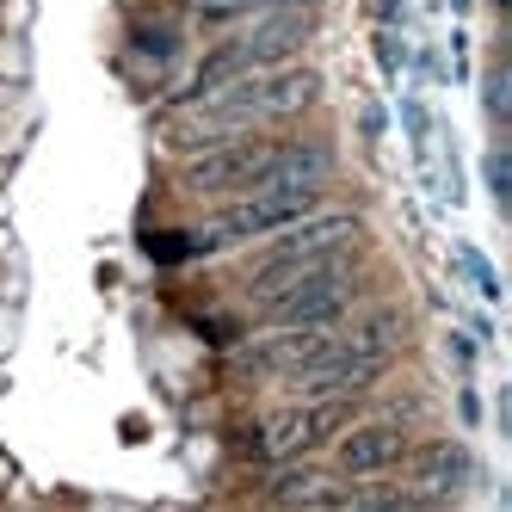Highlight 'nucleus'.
I'll use <instances>...</instances> for the list:
<instances>
[{"label":"nucleus","instance_id":"f257e3e1","mask_svg":"<svg viewBox=\"0 0 512 512\" xmlns=\"http://www.w3.org/2000/svg\"><path fill=\"white\" fill-rule=\"evenodd\" d=\"M327 81L315 62H278L260 68V75H241L229 87L204 93L198 105H179L173 124H167V149L192 155L204 142H223V136H247V130H297L315 105H321Z\"/></svg>","mask_w":512,"mask_h":512},{"label":"nucleus","instance_id":"f03ea898","mask_svg":"<svg viewBox=\"0 0 512 512\" xmlns=\"http://www.w3.org/2000/svg\"><path fill=\"white\" fill-rule=\"evenodd\" d=\"M315 31H321V19H315L309 7L253 13V19H241V25H229V31H216L210 50L198 56V68L186 75V87L167 99V112H179V105H198L204 93L229 87V81H241V75H260V68L297 62V56L315 44Z\"/></svg>","mask_w":512,"mask_h":512},{"label":"nucleus","instance_id":"7ed1b4c3","mask_svg":"<svg viewBox=\"0 0 512 512\" xmlns=\"http://www.w3.org/2000/svg\"><path fill=\"white\" fill-rule=\"evenodd\" d=\"M358 247H364V216L352 204H321V210L297 216V223H284L278 235L253 241L247 266H241V297H266L272 284L334 260V253H358Z\"/></svg>","mask_w":512,"mask_h":512},{"label":"nucleus","instance_id":"20e7f679","mask_svg":"<svg viewBox=\"0 0 512 512\" xmlns=\"http://www.w3.org/2000/svg\"><path fill=\"white\" fill-rule=\"evenodd\" d=\"M364 297H371V284H364L358 253H334V260L272 284L266 297H247V309L260 327H340Z\"/></svg>","mask_w":512,"mask_h":512},{"label":"nucleus","instance_id":"39448f33","mask_svg":"<svg viewBox=\"0 0 512 512\" xmlns=\"http://www.w3.org/2000/svg\"><path fill=\"white\" fill-rule=\"evenodd\" d=\"M278 136L284 130H247V136H223V142H204V149L179 155V192H192V198H241L253 186H266Z\"/></svg>","mask_w":512,"mask_h":512},{"label":"nucleus","instance_id":"423d86ee","mask_svg":"<svg viewBox=\"0 0 512 512\" xmlns=\"http://www.w3.org/2000/svg\"><path fill=\"white\" fill-rule=\"evenodd\" d=\"M358 408H364V395H290L284 408H272L260 420V432H253V457H260L266 469L297 463V457L321 451L346 420H358Z\"/></svg>","mask_w":512,"mask_h":512},{"label":"nucleus","instance_id":"0eeeda50","mask_svg":"<svg viewBox=\"0 0 512 512\" xmlns=\"http://www.w3.org/2000/svg\"><path fill=\"white\" fill-rule=\"evenodd\" d=\"M327 445H334L327 451V469H334L340 482H377V475H401L414 432L389 414H364V420H346Z\"/></svg>","mask_w":512,"mask_h":512},{"label":"nucleus","instance_id":"6e6552de","mask_svg":"<svg viewBox=\"0 0 512 512\" xmlns=\"http://www.w3.org/2000/svg\"><path fill=\"white\" fill-rule=\"evenodd\" d=\"M401 475H408V488L420 500H463L475 482V451L463 438H414Z\"/></svg>","mask_w":512,"mask_h":512},{"label":"nucleus","instance_id":"1a4fd4ad","mask_svg":"<svg viewBox=\"0 0 512 512\" xmlns=\"http://www.w3.org/2000/svg\"><path fill=\"white\" fill-rule=\"evenodd\" d=\"M346 494H352V482H340L334 469H315V463H278V475H272V500H284V506H346Z\"/></svg>","mask_w":512,"mask_h":512},{"label":"nucleus","instance_id":"9d476101","mask_svg":"<svg viewBox=\"0 0 512 512\" xmlns=\"http://www.w3.org/2000/svg\"><path fill=\"white\" fill-rule=\"evenodd\" d=\"M130 56L149 62V68H173L186 56V31L173 19H130Z\"/></svg>","mask_w":512,"mask_h":512},{"label":"nucleus","instance_id":"9b49d317","mask_svg":"<svg viewBox=\"0 0 512 512\" xmlns=\"http://www.w3.org/2000/svg\"><path fill=\"white\" fill-rule=\"evenodd\" d=\"M482 112H488L494 130H506V118H512V68L500 56L482 68Z\"/></svg>","mask_w":512,"mask_h":512},{"label":"nucleus","instance_id":"f8f14e48","mask_svg":"<svg viewBox=\"0 0 512 512\" xmlns=\"http://www.w3.org/2000/svg\"><path fill=\"white\" fill-rule=\"evenodd\" d=\"M482 173H488V198H494V210L506 216V204H512V186H506V142H494V149H488Z\"/></svg>","mask_w":512,"mask_h":512},{"label":"nucleus","instance_id":"ddd939ff","mask_svg":"<svg viewBox=\"0 0 512 512\" xmlns=\"http://www.w3.org/2000/svg\"><path fill=\"white\" fill-rule=\"evenodd\" d=\"M457 266L469 272V284H475V290H482V297H488V303L500 297V278L488 272V260H482V253H475V247H457Z\"/></svg>","mask_w":512,"mask_h":512},{"label":"nucleus","instance_id":"4468645a","mask_svg":"<svg viewBox=\"0 0 512 512\" xmlns=\"http://www.w3.org/2000/svg\"><path fill=\"white\" fill-rule=\"evenodd\" d=\"M401 124H408L414 149L426 155V142H432V118H426V105H420V99H401Z\"/></svg>","mask_w":512,"mask_h":512},{"label":"nucleus","instance_id":"2eb2a0df","mask_svg":"<svg viewBox=\"0 0 512 512\" xmlns=\"http://www.w3.org/2000/svg\"><path fill=\"white\" fill-rule=\"evenodd\" d=\"M445 346H451V358H457V371H463V377H469V371H475V358H482V346H475V340H469V334H463V327H457V334H451V340H445Z\"/></svg>","mask_w":512,"mask_h":512},{"label":"nucleus","instance_id":"dca6fc26","mask_svg":"<svg viewBox=\"0 0 512 512\" xmlns=\"http://www.w3.org/2000/svg\"><path fill=\"white\" fill-rule=\"evenodd\" d=\"M457 420H463V426H482V395L469 389V377H463V389H457Z\"/></svg>","mask_w":512,"mask_h":512},{"label":"nucleus","instance_id":"f3484780","mask_svg":"<svg viewBox=\"0 0 512 512\" xmlns=\"http://www.w3.org/2000/svg\"><path fill=\"white\" fill-rule=\"evenodd\" d=\"M377 56H383V75H401V44H395V31H389V25L377 31Z\"/></svg>","mask_w":512,"mask_h":512},{"label":"nucleus","instance_id":"a211bd4d","mask_svg":"<svg viewBox=\"0 0 512 512\" xmlns=\"http://www.w3.org/2000/svg\"><path fill=\"white\" fill-rule=\"evenodd\" d=\"M358 130H364V136H383V105H377V99H364V112H358Z\"/></svg>","mask_w":512,"mask_h":512},{"label":"nucleus","instance_id":"6ab92c4d","mask_svg":"<svg viewBox=\"0 0 512 512\" xmlns=\"http://www.w3.org/2000/svg\"><path fill=\"white\" fill-rule=\"evenodd\" d=\"M377 7H383V25L395 31V25H401V0H377Z\"/></svg>","mask_w":512,"mask_h":512},{"label":"nucleus","instance_id":"aec40b11","mask_svg":"<svg viewBox=\"0 0 512 512\" xmlns=\"http://www.w3.org/2000/svg\"><path fill=\"white\" fill-rule=\"evenodd\" d=\"M494 13H506V0H494Z\"/></svg>","mask_w":512,"mask_h":512}]
</instances>
